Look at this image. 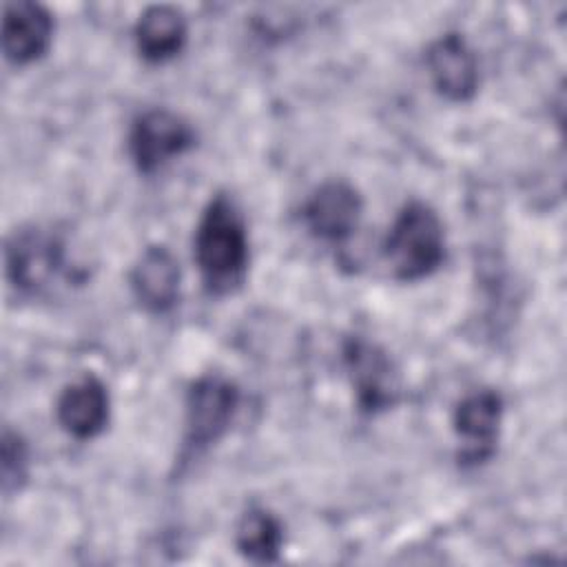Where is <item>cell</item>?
Masks as SVG:
<instances>
[{
    "label": "cell",
    "instance_id": "obj_11",
    "mask_svg": "<svg viewBox=\"0 0 567 567\" xmlns=\"http://www.w3.org/2000/svg\"><path fill=\"white\" fill-rule=\"evenodd\" d=\"M128 284L144 310L164 315L179 299V264L166 246H148L133 264Z\"/></svg>",
    "mask_w": 567,
    "mask_h": 567
},
{
    "label": "cell",
    "instance_id": "obj_7",
    "mask_svg": "<svg viewBox=\"0 0 567 567\" xmlns=\"http://www.w3.org/2000/svg\"><path fill=\"white\" fill-rule=\"evenodd\" d=\"M503 421V399L494 390H476L458 401L452 425L461 443L458 461L463 465H481L496 452L498 430Z\"/></svg>",
    "mask_w": 567,
    "mask_h": 567
},
{
    "label": "cell",
    "instance_id": "obj_10",
    "mask_svg": "<svg viewBox=\"0 0 567 567\" xmlns=\"http://www.w3.org/2000/svg\"><path fill=\"white\" fill-rule=\"evenodd\" d=\"M53 40L51 13L29 0L7 2L2 18V51L13 64H29L40 60Z\"/></svg>",
    "mask_w": 567,
    "mask_h": 567
},
{
    "label": "cell",
    "instance_id": "obj_5",
    "mask_svg": "<svg viewBox=\"0 0 567 567\" xmlns=\"http://www.w3.org/2000/svg\"><path fill=\"white\" fill-rule=\"evenodd\" d=\"M343 365L361 412L379 414L399 401V372L388 352L377 343L350 337L343 346Z\"/></svg>",
    "mask_w": 567,
    "mask_h": 567
},
{
    "label": "cell",
    "instance_id": "obj_13",
    "mask_svg": "<svg viewBox=\"0 0 567 567\" xmlns=\"http://www.w3.org/2000/svg\"><path fill=\"white\" fill-rule=\"evenodd\" d=\"M188 38L184 13L171 4L148 7L135 24V47L146 62L159 64L175 58Z\"/></svg>",
    "mask_w": 567,
    "mask_h": 567
},
{
    "label": "cell",
    "instance_id": "obj_2",
    "mask_svg": "<svg viewBox=\"0 0 567 567\" xmlns=\"http://www.w3.org/2000/svg\"><path fill=\"white\" fill-rule=\"evenodd\" d=\"M385 259L399 281L430 277L445 261V233L436 210L423 202L401 208L383 244Z\"/></svg>",
    "mask_w": 567,
    "mask_h": 567
},
{
    "label": "cell",
    "instance_id": "obj_4",
    "mask_svg": "<svg viewBox=\"0 0 567 567\" xmlns=\"http://www.w3.org/2000/svg\"><path fill=\"white\" fill-rule=\"evenodd\" d=\"M239 408L237 385L221 374H204L186 392L184 456L193 458L215 445L230 427Z\"/></svg>",
    "mask_w": 567,
    "mask_h": 567
},
{
    "label": "cell",
    "instance_id": "obj_6",
    "mask_svg": "<svg viewBox=\"0 0 567 567\" xmlns=\"http://www.w3.org/2000/svg\"><path fill=\"white\" fill-rule=\"evenodd\" d=\"M193 144L195 133L190 124L168 109L144 111L133 122L128 135L131 159L137 171L146 175L184 155Z\"/></svg>",
    "mask_w": 567,
    "mask_h": 567
},
{
    "label": "cell",
    "instance_id": "obj_3",
    "mask_svg": "<svg viewBox=\"0 0 567 567\" xmlns=\"http://www.w3.org/2000/svg\"><path fill=\"white\" fill-rule=\"evenodd\" d=\"M7 277L22 292H42L58 279L71 277L64 239L42 226L16 230L7 241Z\"/></svg>",
    "mask_w": 567,
    "mask_h": 567
},
{
    "label": "cell",
    "instance_id": "obj_8",
    "mask_svg": "<svg viewBox=\"0 0 567 567\" xmlns=\"http://www.w3.org/2000/svg\"><path fill=\"white\" fill-rule=\"evenodd\" d=\"M363 213L361 195L341 179L321 184L303 204L301 217L306 228L321 241L341 244L359 228Z\"/></svg>",
    "mask_w": 567,
    "mask_h": 567
},
{
    "label": "cell",
    "instance_id": "obj_9",
    "mask_svg": "<svg viewBox=\"0 0 567 567\" xmlns=\"http://www.w3.org/2000/svg\"><path fill=\"white\" fill-rule=\"evenodd\" d=\"M427 71L434 89L450 102H467L478 89V62L458 33H445L427 49Z\"/></svg>",
    "mask_w": 567,
    "mask_h": 567
},
{
    "label": "cell",
    "instance_id": "obj_1",
    "mask_svg": "<svg viewBox=\"0 0 567 567\" xmlns=\"http://www.w3.org/2000/svg\"><path fill=\"white\" fill-rule=\"evenodd\" d=\"M195 261L208 292L224 295L241 284L248 266V235L237 206L217 195L195 230Z\"/></svg>",
    "mask_w": 567,
    "mask_h": 567
},
{
    "label": "cell",
    "instance_id": "obj_12",
    "mask_svg": "<svg viewBox=\"0 0 567 567\" xmlns=\"http://www.w3.org/2000/svg\"><path fill=\"white\" fill-rule=\"evenodd\" d=\"M109 390L95 374H84L69 383L55 405L62 430L80 441L97 436L109 423Z\"/></svg>",
    "mask_w": 567,
    "mask_h": 567
},
{
    "label": "cell",
    "instance_id": "obj_14",
    "mask_svg": "<svg viewBox=\"0 0 567 567\" xmlns=\"http://www.w3.org/2000/svg\"><path fill=\"white\" fill-rule=\"evenodd\" d=\"M235 545L252 563H275L284 547V527L266 507H250L237 523Z\"/></svg>",
    "mask_w": 567,
    "mask_h": 567
},
{
    "label": "cell",
    "instance_id": "obj_15",
    "mask_svg": "<svg viewBox=\"0 0 567 567\" xmlns=\"http://www.w3.org/2000/svg\"><path fill=\"white\" fill-rule=\"evenodd\" d=\"M0 472H2V492L11 496L20 492L29 476V450L24 439L18 432H2V452H0Z\"/></svg>",
    "mask_w": 567,
    "mask_h": 567
}]
</instances>
